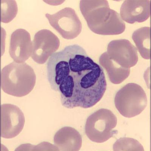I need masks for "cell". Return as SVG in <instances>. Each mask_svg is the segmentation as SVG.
<instances>
[{
	"label": "cell",
	"mask_w": 151,
	"mask_h": 151,
	"mask_svg": "<svg viewBox=\"0 0 151 151\" xmlns=\"http://www.w3.org/2000/svg\"><path fill=\"white\" fill-rule=\"evenodd\" d=\"M36 83L35 71L26 63L14 61L1 70V88L9 95L19 98L25 96L33 89Z\"/></svg>",
	"instance_id": "obj_3"
},
{
	"label": "cell",
	"mask_w": 151,
	"mask_h": 151,
	"mask_svg": "<svg viewBox=\"0 0 151 151\" xmlns=\"http://www.w3.org/2000/svg\"><path fill=\"white\" fill-rule=\"evenodd\" d=\"M47 69L51 88L60 93L62 104L67 108L92 107L106 92L103 70L79 45H69L55 52Z\"/></svg>",
	"instance_id": "obj_1"
},
{
	"label": "cell",
	"mask_w": 151,
	"mask_h": 151,
	"mask_svg": "<svg viewBox=\"0 0 151 151\" xmlns=\"http://www.w3.org/2000/svg\"><path fill=\"white\" fill-rule=\"evenodd\" d=\"M1 22H10L16 17L18 12L17 2L13 0L1 1Z\"/></svg>",
	"instance_id": "obj_15"
},
{
	"label": "cell",
	"mask_w": 151,
	"mask_h": 151,
	"mask_svg": "<svg viewBox=\"0 0 151 151\" xmlns=\"http://www.w3.org/2000/svg\"><path fill=\"white\" fill-rule=\"evenodd\" d=\"M117 124V118L111 110L101 109L88 118L85 132L90 140L102 143L113 137L116 133L113 130Z\"/></svg>",
	"instance_id": "obj_5"
},
{
	"label": "cell",
	"mask_w": 151,
	"mask_h": 151,
	"mask_svg": "<svg viewBox=\"0 0 151 151\" xmlns=\"http://www.w3.org/2000/svg\"><path fill=\"white\" fill-rule=\"evenodd\" d=\"M114 151H144L142 144L137 140L130 137H121L113 145Z\"/></svg>",
	"instance_id": "obj_16"
},
{
	"label": "cell",
	"mask_w": 151,
	"mask_h": 151,
	"mask_svg": "<svg viewBox=\"0 0 151 151\" xmlns=\"http://www.w3.org/2000/svg\"><path fill=\"white\" fill-rule=\"evenodd\" d=\"M45 17L51 26L66 40L75 39L81 32V22L72 8H65L53 14L47 13Z\"/></svg>",
	"instance_id": "obj_6"
},
{
	"label": "cell",
	"mask_w": 151,
	"mask_h": 151,
	"mask_svg": "<svg viewBox=\"0 0 151 151\" xmlns=\"http://www.w3.org/2000/svg\"><path fill=\"white\" fill-rule=\"evenodd\" d=\"M116 108L123 116L132 118L144 111L147 105V98L143 89L137 83H128L116 94Z\"/></svg>",
	"instance_id": "obj_4"
},
{
	"label": "cell",
	"mask_w": 151,
	"mask_h": 151,
	"mask_svg": "<svg viewBox=\"0 0 151 151\" xmlns=\"http://www.w3.org/2000/svg\"><path fill=\"white\" fill-rule=\"evenodd\" d=\"M32 42L30 34L24 29L14 31L11 36L9 54L16 63H25L31 56Z\"/></svg>",
	"instance_id": "obj_10"
},
{
	"label": "cell",
	"mask_w": 151,
	"mask_h": 151,
	"mask_svg": "<svg viewBox=\"0 0 151 151\" xmlns=\"http://www.w3.org/2000/svg\"><path fill=\"white\" fill-rule=\"evenodd\" d=\"M106 52L110 59L123 68L130 69L138 62L137 48L125 39L110 42Z\"/></svg>",
	"instance_id": "obj_9"
},
{
	"label": "cell",
	"mask_w": 151,
	"mask_h": 151,
	"mask_svg": "<svg viewBox=\"0 0 151 151\" xmlns=\"http://www.w3.org/2000/svg\"><path fill=\"white\" fill-rule=\"evenodd\" d=\"M1 136L3 138H14L23 129L25 117L21 109L15 105L9 104L1 105Z\"/></svg>",
	"instance_id": "obj_8"
},
{
	"label": "cell",
	"mask_w": 151,
	"mask_h": 151,
	"mask_svg": "<svg viewBox=\"0 0 151 151\" xmlns=\"http://www.w3.org/2000/svg\"><path fill=\"white\" fill-rule=\"evenodd\" d=\"M81 12L90 30L96 34L115 35L124 32L125 24L120 14L110 9L107 1H81Z\"/></svg>",
	"instance_id": "obj_2"
},
{
	"label": "cell",
	"mask_w": 151,
	"mask_h": 151,
	"mask_svg": "<svg viewBox=\"0 0 151 151\" xmlns=\"http://www.w3.org/2000/svg\"><path fill=\"white\" fill-rule=\"evenodd\" d=\"M54 143L59 151H78L81 148L82 137L74 128L64 127L55 135Z\"/></svg>",
	"instance_id": "obj_12"
},
{
	"label": "cell",
	"mask_w": 151,
	"mask_h": 151,
	"mask_svg": "<svg viewBox=\"0 0 151 151\" xmlns=\"http://www.w3.org/2000/svg\"><path fill=\"white\" fill-rule=\"evenodd\" d=\"M150 27H143L134 31L132 40L140 54L144 59H150Z\"/></svg>",
	"instance_id": "obj_14"
},
{
	"label": "cell",
	"mask_w": 151,
	"mask_h": 151,
	"mask_svg": "<svg viewBox=\"0 0 151 151\" xmlns=\"http://www.w3.org/2000/svg\"><path fill=\"white\" fill-rule=\"evenodd\" d=\"M150 2L149 0L124 1L120 10L121 19L131 24L146 21L150 15Z\"/></svg>",
	"instance_id": "obj_11"
},
{
	"label": "cell",
	"mask_w": 151,
	"mask_h": 151,
	"mask_svg": "<svg viewBox=\"0 0 151 151\" xmlns=\"http://www.w3.org/2000/svg\"><path fill=\"white\" fill-rule=\"evenodd\" d=\"M100 64L106 70L111 83L119 84L127 79L130 74V69L121 67L109 58L107 52L102 54L99 58Z\"/></svg>",
	"instance_id": "obj_13"
},
{
	"label": "cell",
	"mask_w": 151,
	"mask_h": 151,
	"mask_svg": "<svg viewBox=\"0 0 151 151\" xmlns=\"http://www.w3.org/2000/svg\"><path fill=\"white\" fill-rule=\"evenodd\" d=\"M32 42L31 57L39 64H45L60 46L58 37L51 31L41 29L35 35Z\"/></svg>",
	"instance_id": "obj_7"
}]
</instances>
